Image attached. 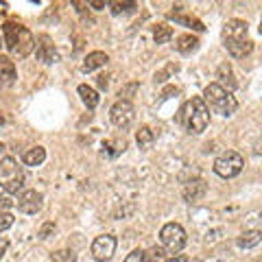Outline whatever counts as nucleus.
<instances>
[{
  "label": "nucleus",
  "instance_id": "obj_39",
  "mask_svg": "<svg viewBox=\"0 0 262 262\" xmlns=\"http://www.w3.org/2000/svg\"><path fill=\"white\" fill-rule=\"evenodd\" d=\"M260 35H262V18H260Z\"/></svg>",
  "mask_w": 262,
  "mask_h": 262
},
{
  "label": "nucleus",
  "instance_id": "obj_1",
  "mask_svg": "<svg viewBox=\"0 0 262 262\" xmlns=\"http://www.w3.org/2000/svg\"><path fill=\"white\" fill-rule=\"evenodd\" d=\"M177 120L182 122L188 134H192V136L203 134V131L208 129V125H210V110H208L206 101L199 98V96L186 101V105L179 110V118Z\"/></svg>",
  "mask_w": 262,
  "mask_h": 262
},
{
  "label": "nucleus",
  "instance_id": "obj_23",
  "mask_svg": "<svg viewBox=\"0 0 262 262\" xmlns=\"http://www.w3.org/2000/svg\"><path fill=\"white\" fill-rule=\"evenodd\" d=\"M175 22H179V24H184V27H188V29H194V31H203L206 27L196 20V18H186V15H170Z\"/></svg>",
  "mask_w": 262,
  "mask_h": 262
},
{
  "label": "nucleus",
  "instance_id": "obj_33",
  "mask_svg": "<svg viewBox=\"0 0 262 262\" xmlns=\"http://www.w3.org/2000/svg\"><path fill=\"white\" fill-rule=\"evenodd\" d=\"M7 247H9V241L5 238V236H0V258L5 256V251H7Z\"/></svg>",
  "mask_w": 262,
  "mask_h": 262
},
{
  "label": "nucleus",
  "instance_id": "obj_7",
  "mask_svg": "<svg viewBox=\"0 0 262 262\" xmlns=\"http://www.w3.org/2000/svg\"><path fill=\"white\" fill-rule=\"evenodd\" d=\"M116 238H114L112 234H103V236H96L92 247H90V251H92V258L96 262H107L114 258V253H116Z\"/></svg>",
  "mask_w": 262,
  "mask_h": 262
},
{
  "label": "nucleus",
  "instance_id": "obj_8",
  "mask_svg": "<svg viewBox=\"0 0 262 262\" xmlns=\"http://www.w3.org/2000/svg\"><path fill=\"white\" fill-rule=\"evenodd\" d=\"M42 203H44L42 192H37V190H24L18 196L15 206H18V210L24 212V214H37V212L42 210Z\"/></svg>",
  "mask_w": 262,
  "mask_h": 262
},
{
  "label": "nucleus",
  "instance_id": "obj_5",
  "mask_svg": "<svg viewBox=\"0 0 262 262\" xmlns=\"http://www.w3.org/2000/svg\"><path fill=\"white\" fill-rule=\"evenodd\" d=\"M160 241L168 253H177L186 247V229L179 223H166L160 229Z\"/></svg>",
  "mask_w": 262,
  "mask_h": 262
},
{
  "label": "nucleus",
  "instance_id": "obj_13",
  "mask_svg": "<svg viewBox=\"0 0 262 262\" xmlns=\"http://www.w3.org/2000/svg\"><path fill=\"white\" fill-rule=\"evenodd\" d=\"M107 61H110V57L105 55L103 51H94V53H90L83 59V63H81V70H83V72H94L98 68H103Z\"/></svg>",
  "mask_w": 262,
  "mask_h": 262
},
{
  "label": "nucleus",
  "instance_id": "obj_6",
  "mask_svg": "<svg viewBox=\"0 0 262 262\" xmlns=\"http://www.w3.org/2000/svg\"><path fill=\"white\" fill-rule=\"evenodd\" d=\"M136 118V110H134V105H131V101H120L118 103H114L112 105V110H110V120H112V125H116L118 129H127L131 122H134Z\"/></svg>",
  "mask_w": 262,
  "mask_h": 262
},
{
  "label": "nucleus",
  "instance_id": "obj_32",
  "mask_svg": "<svg viewBox=\"0 0 262 262\" xmlns=\"http://www.w3.org/2000/svg\"><path fill=\"white\" fill-rule=\"evenodd\" d=\"M88 7H92V9L101 11V9H105V7H107V3H103V0H90Z\"/></svg>",
  "mask_w": 262,
  "mask_h": 262
},
{
  "label": "nucleus",
  "instance_id": "obj_36",
  "mask_svg": "<svg viewBox=\"0 0 262 262\" xmlns=\"http://www.w3.org/2000/svg\"><path fill=\"white\" fill-rule=\"evenodd\" d=\"M166 262H188V260H186L184 256H177V258H168Z\"/></svg>",
  "mask_w": 262,
  "mask_h": 262
},
{
  "label": "nucleus",
  "instance_id": "obj_10",
  "mask_svg": "<svg viewBox=\"0 0 262 262\" xmlns=\"http://www.w3.org/2000/svg\"><path fill=\"white\" fill-rule=\"evenodd\" d=\"M225 42V48H227V53L234 57V59H245L251 51H253V42L249 37H245V39H223Z\"/></svg>",
  "mask_w": 262,
  "mask_h": 262
},
{
  "label": "nucleus",
  "instance_id": "obj_15",
  "mask_svg": "<svg viewBox=\"0 0 262 262\" xmlns=\"http://www.w3.org/2000/svg\"><path fill=\"white\" fill-rule=\"evenodd\" d=\"M236 243H238L241 249H251L262 243V232L260 229H247V232H243L238 238H236Z\"/></svg>",
  "mask_w": 262,
  "mask_h": 262
},
{
  "label": "nucleus",
  "instance_id": "obj_41",
  "mask_svg": "<svg viewBox=\"0 0 262 262\" xmlns=\"http://www.w3.org/2000/svg\"><path fill=\"white\" fill-rule=\"evenodd\" d=\"M192 262H201V260H192Z\"/></svg>",
  "mask_w": 262,
  "mask_h": 262
},
{
  "label": "nucleus",
  "instance_id": "obj_40",
  "mask_svg": "<svg viewBox=\"0 0 262 262\" xmlns=\"http://www.w3.org/2000/svg\"><path fill=\"white\" fill-rule=\"evenodd\" d=\"M0 88H5V83H3V79H0Z\"/></svg>",
  "mask_w": 262,
  "mask_h": 262
},
{
  "label": "nucleus",
  "instance_id": "obj_25",
  "mask_svg": "<svg viewBox=\"0 0 262 262\" xmlns=\"http://www.w3.org/2000/svg\"><path fill=\"white\" fill-rule=\"evenodd\" d=\"M0 170H3L5 175H20L13 158H3V160H0Z\"/></svg>",
  "mask_w": 262,
  "mask_h": 262
},
{
  "label": "nucleus",
  "instance_id": "obj_27",
  "mask_svg": "<svg viewBox=\"0 0 262 262\" xmlns=\"http://www.w3.org/2000/svg\"><path fill=\"white\" fill-rule=\"evenodd\" d=\"M122 262H149V253L144 249H134Z\"/></svg>",
  "mask_w": 262,
  "mask_h": 262
},
{
  "label": "nucleus",
  "instance_id": "obj_12",
  "mask_svg": "<svg viewBox=\"0 0 262 262\" xmlns=\"http://www.w3.org/2000/svg\"><path fill=\"white\" fill-rule=\"evenodd\" d=\"M247 22L245 20H227L223 27V39H245L247 37Z\"/></svg>",
  "mask_w": 262,
  "mask_h": 262
},
{
  "label": "nucleus",
  "instance_id": "obj_11",
  "mask_svg": "<svg viewBox=\"0 0 262 262\" xmlns=\"http://www.w3.org/2000/svg\"><path fill=\"white\" fill-rule=\"evenodd\" d=\"M206 192H208V184L203 182V179H192V182H188L184 186V199L188 203L201 201L203 196H206Z\"/></svg>",
  "mask_w": 262,
  "mask_h": 262
},
{
  "label": "nucleus",
  "instance_id": "obj_28",
  "mask_svg": "<svg viewBox=\"0 0 262 262\" xmlns=\"http://www.w3.org/2000/svg\"><path fill=\"white\" fill-rule=\"evenodd\" d=\"M149 253V262H166V251H164L162 247H153L151 251H146Z\"/></svg>",
  "mask_w": 262,
  "mask_h": 262
},
{
  "label": "nucleus",
  "instance_id": "obj_38",
  "mask_svg": "<svg viewBox=\"0 0 262 262\" xmlns=\"http://www.w3.org/2000/svg\"><path fill=\"white\" fill-rule=\"evenodd\" d=\"M3 190H5V184H0V196H3Z\"/></svg>",
  "mask_w": 262,
  "mask_h": 262
},
{
  "label": "nucleus",
  "instance_id": "obj_26",
  "mask_svg": "<svg viewBox=\"0 0 262 262\" xmlns=\"http://www.w3.org/2000/svg\"><path fill=\"white\" fill-rule=\"evenodd\" d=\"M22 186H24V177H22V175H15L13 179H9V182L5 184V190L11 192V194H15V192L22 190Z\"/></svg>",
  "mask_w": 262,
  "mask_h": 262
},
{
  "label": "nucleus",
  "instance_id": "obj_2",
  "mask_svg": "<svg viewBox=\"0 0 262 262\" xmlns=\"http://www.w3.org/2000/svg\"><path fill=\"white\" fill-rule=\"evenodd\" d=\"M3 42L18 57H29L31 51H35V37H33V33L15 22H7L3 27Z\"/></svg>",
  "mask_w": 262,
  "mask_h": 262
},
{
  "label": "nucleus",
  "instance_id": "obj_24",
  "mask_svg": "<svg viewBox=\"0 0 262 262\" xmlns=\"http://www.w3.org/2000/svg\"><path fill=\"white\" fill-rule=\"evenodd\" d=\"M53 262H77V253L72 249H59L51 256Z\"/></svg>",
  "mask_w": 262,
  "mask_h": 262
},
{
  "label": "nucleus",
  "instance_id": "obj_19",
  "mask_svg": "<svg viewBox=\"0 0 262 262\" xmlns=\"http://www.w3.org/2000/svg\"><path fill=\"white\" fill-rule=\"evenodd\" d=\"M175 48H177V51L182 53V55H192L196 48H199V39H196L194 35H179Z\"/></svg>",
  "mask_w": 262,
  "mask_h": 262
},
{
  "label": "nucleus",
  "instance_id": "obj_21",
  "mask_svg": "<svg viewBox=\"0 0 262 262\" xmlns=\"http://www.w3.org/2000/svg\"><path fill=\"white\" fill-rule=\"evenodd\" d=\"M153 39L155 44H166L173 39V29L168 27V24H158V27L153 29Z\"/></svg>",
  "mask_w": 262,
  "mask_h": 262
},
{
  "label": "nucleus",
  "instance_id": "obj_43",
  "mask_svg": "<svg viewBox=\"0 0 262 262\" xmlns=\"http://www.w3.org/2000/svg\"><path fill=\"white\" fill-rule=\"evenodd\" d=\"M0 42H3V37H0Z\"/></svg>",
  "mask_w": 262,
  "mask_h": 262
},
{
  "label": "nucleus",
  "instance_id": "obj_14",
  "mask_svg": "<svg viewBox=\"0 0 262 262\" xmlns=\"http://www.w3.org/2000/svg\"><path fill=\"white\" fill-rule=\"evenodd\" d=\"M216 79H219V85L223 88V90H227V92H234L236 85H238V83H236V79H234V75H232V68H229L227 63L219 66Z\"/></svg>",
  "mask_w": 262,
  "mask_h": 262
},
{
  "label": "nucleus",
  "instance_id": "obj_42",
  "mask_svg": "<svg viewBox=\"0 0 262 262\" xmlns=\"http://www.w3.org/2000/svg\"><path fill=\"white\" fill-rule=\"evenodd\" d=\"M0 151H3V144H0Z\"/></svg>",
  "mask_w": 262,
  "mask_h": 262
},
{
  "label": "nucleus",
  "instance_id": "obj_4",
  "mask_svg": "<svg viewBox=\"0 0 262 262\" xmlns=\"http://www.w3.org/2000/svg\"><path fill=\"white\" fill-rule=\"evenodd\" d=\"M245 166V160H243V155L241 153H236V151H225V153H221L219 158L214 160V173L219 177H223V179H232L236 177L243 170Z\"/></svg>",
  "mask_w": 262,
  "mask_h": 262
},
{
  "label": "nucleus",
  "instance_id": "obj_17",
  "mask_svg": "<svg viewBox=\"0 0 262 262\" xmlns=\"http://www.w3.org/2000/svg\"><path fill=\"white\" fill-rule=\"evenodd\" d=\"M15 66L13 61L9 59V57H5V55H0V79H3V83L5 85H11L13 81H15Z\"/></svg>",
  "mask_w": 262,
  "mask_h": 262
},
{
  "label": "nucleus",
  "instance_id": "obj_22",
  "mask_svg": "<svg viewBox=\"0 0 262 262\" xmlns=\"http://www.w3.org/2000/svg\"><path fill=\"white\" fill-rule=\"evenodd\" d=\"M112 13L114 15H120V13H131V11H136L138 9V5L136 3H120V0H116V3H112Z\"/></svg>",
  "mask_w": 262,
  "mask_h": 262
},
{
  "label": "nucleus",
  "instance_id": "obj_35",
  "mask_svg": "<svg viewBox=\"0 0 262 262\" xmlns=\"http://www.w3.org/2000/svg\"><path fill=\"white\" fill-rule=\"evenodd\" d=\"M98 85L103 90H107V77H98Z\"/></svg>",
  "mask_w": 262,
  "mask_h": 262
},
{
  "label": "nucleus",
  "instance_id": "obj_18",
  "mask_svg": "<svg viewBox=\"0 0 262 262\" xmlns=\"http://www.w3.org/2000/svg\"><path fill=\"white\" fill-rule=\"evenodd\" d=\"M79 96H81V101H83V105L88 110H94L98 101H101V96H98V92L94 88H90V85H79Z\"/></svg>",
  "mask_w": 262,
  "mask_h": 262
},
{
  "label": "nucleus",
  "instance_id": "obj_20",
  "mask_svg": "<svg viewBox=\"0 0 262 262\" xmlns=\"http://www.w3.org/2000/svg\"><path fill=\"white\" fill-rule=\"evenodd\" d=\"M153 140H155V136H153V131H151L149 127H140V129H138V134H136V142H138V146H140L142 151L151 149Z\"/></svg>",
  "mask_w": 262,
  "mask_h": 262
},
{
  "label": "nucleus",
  "instance_id": "obj_29",
  "mask_svg": "<svg viewBox=\"0 0 262 262\" xmlns=\"http://www.w3.org/2000/svg\"><path fill=\"white\" fill-rule=\"evenodd\" d=\"M13 214H9V212H5V214H0V234L5 232V229H9L13 225Z\"/></svg>",
  "mask_w": 262,
  "mask_h": 262
},
{
  "label": "nucleus",
  "instance_id": "obj_37",
  "mask_svg": "<svg viewBox=\"0 0 262 262\" xmlns=\"http://www.w3.org/2000/svg\"><path fill=\"white\" fill-rule=\"evenodd\" d=\"M5 125V116H3V114H0V127H3Z\"/></svg>",
  "mask_w": 262,
  "mask_h": 262
},
{
  "label": "nucleus",
  "instance_id": "obj_30",
  "mask_svg": "<svg viewBox=\"0 0 262 262\" xmlns=\"http://www.w3.org/2000/svg\"><path fill=\"white\" fill-rule=\"evenodd\" d=\"M13 206V201L9 196H0V214H5V212H9V208Z\"/></svg>",
  "mask_w": 262,
  "mask_h": 262
},
{
  "label": "nucleus",
  "instance_id": "obj_31",
  "mask_svg": "<svg viewBox=\"0 0 262 262\" xmlns=\"http://www.w3.org/2000/svg\"><path fill=\"white\" fill-rule=\"evenodd\" d=\"M51 232H55V223H51V221H48V223L42 227V229H39V238H48V234H51Z\"/></svg>",
  "mask_w": 262,
  "mask_h": 262
},
{
  "label": "nucleus",
  "instance_id": "obj_34",
  "mask_svg": "<svg viewBox=\"0 0 262 262\" xmlns=\"http://www.w3.org/2000/svg\"><path fill=\"white\" fill-rule=\"evenodd\" d=\"M253 153H256V155H260V158H262V136L258 138L256 142H253Z\"/></svg>",
  "mask_w": 262,
  "mask_h": 262
},
{
  "label": "nucleus",
  "instance_id": "obj_9",
  "mask_svg": "<svg viewBox=\"0 0 262 262\" xmlns=\"http://www.w3.org/2000/svg\"><path fill=\"white\" fill-rule=\"evenodd\" d=\"M35 55L42 63H57L59 61V53H57V48L51 44V39L46 35L39 37V44H35Z\"/></svg>",
  "mask_w": 262,
  "mask_h": 262
},
{
  "label": "nucleus",
  "instance_id": "obj_3",
  "mask_svg": "<svg viewBox=\"0 0 262 262\" xmlns=\"http://www.w3.org/2000/svg\"><path fill=\"white\" fill-rule=\"evenodd\" d=\"M203 96H206V101L210 103V107L216 110L221 116H232L236 112V107H238V103H236L232 92L223 90L219 83H210L206 88V92H203Z\"/></svg>",
  "mask_w": 262,
  "mask_h": 262
},
{
  "label": "nucleus",
  "instance_id": "obj_16",
  "mask_svg": "<svg viewBox=\"0 0 262 262\" xmlns=\"http://www.w3.org/2000/svg\"><path fill=\"white\" fill-rule=\"evenodd\" d=\"M44 160H46L44 146H33V149H27L22 153V162L27 166H39V164H44Z\"/></svg>",
  "mask_w": 262,
  "mask_h": 262
}]
</instances>
